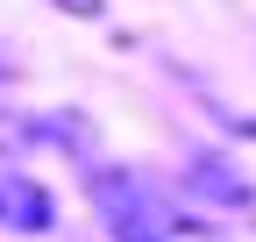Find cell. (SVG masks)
Returning a JSON list of instances; mask_svg holds the SVG:
<instances>
[{"label": "cell", "instance_id": "1", "mask_svg": "<svg viewBox=\"0 0 256 242\" xmlns=\"http://www.w3.org/2000/svg\"><path fill=\"white\" fill-rule=\"evenodd\" d=\"M86 192L114 242H192V221L128 164H86Z\"/></svg>", "mask_w": 256, "mask_h": 242}, {"label": "cell", "instance_id": "2", "mask_svg": "<svg viewBox=\"0 0 256 242\" xmlns=\"http://www.w3.org/2000/svg\"><path fill=\"white\" fill-rule=\"evenodd\" d=\"M57 221V200L36 186L28 171H0V228H14V235H43Z\"/></svg>", "mask_w": 256, "mask_h": 242}, {"label": "cell", "instance_id": "3", "mask_svg": "<svg viewBox=\"0 0 256 242\" xmlns=\"http://www.w3.org/2000/svg\"><path fill=\"white\" fill-rule=\"evenodd\" d=\"M185 192H192V200H220V206H256V186H249L228 157H192V164H185Z\"/></svg>", "mask_w": 256, "mask_h": 242}, {"label": "cell", "instance_id": "4", "mask_svg": "<svg viewBox=\"0 0 256 242\" xmlns=\"http://www.w3.org/2000/svg\"><path fill=\"white\" fill-rule=\"evenodd\" d=\"M57 8H72V14H100V0H57Z\"/></svg>", "mask_w": 256, "mask_h": 242}, {"label": "cell", "instance_id": "5", "mask_svg": "<svg viewBox=\"0 0 256 242\" xmlns=\"http://www.w3.org/2000/svg\"><path fill=\"white\" fill-rule=\"evenodd\" d=\"M0 72H8V64H0Z\"/></svg>", "mask_w": 256, "mask_h": 242}]
</instances>
